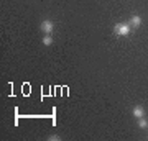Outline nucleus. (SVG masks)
<instances>
[{
  "instance_id": "nucleus-1",
  "label": "nucleus",
  "mask_w": 148,
  "mask_h": 141,
  "mask_svg": "<svg viewBox=\"0 0 148 141\" xmlns=\"http://www.w3.org/2000/svg\"><path fill=\"white\" fill-rule=\"evenodd\" d=\"M114 33H115L117 36H127L128 33H130V25L128 23H117L114 26Z\"/></svg>"
},
{
  "instance_id": "nucleus-2",
  "label": "nucleus",
  "mask_w": 148,
  "mask_h": 141,
  "mask_svg": "<svg viewBox=\"0 0 148 141\" xmlns=\"http://www.w3.org/2000/svg\"><path fill=\"white\" fill-rule=\"evenodd\" d=\"M41 30L46 33V35H51V33H53V30H54V23L51 20H45L41 23Z\"/></svg>"
},
{
  "instance_id": "nucleus-3",
  "label": "nucleus",
  "mask_w": 148,
  "mask_h": 141,
  "mask_svg": "<svg viewBox=\"0 0 148 141\" xmlns=\"http://www.w3.org/2000/svg\"><path fill=\"white\" fill-rule=\"evenodd\" d=\"M132 113L135 118H142V116H145V110H143V107H140V105H135L132 110Z\"/></svg>"
},
{
  "instance_id": "nucleus-4",
  "label": "nucleus",
  "mask_w": 148,
  "mask_h": 141,
  "mask_svg": "<svg viewBox=\"0 0 148 141\" xmlns=\"http://www.w3.org/2000/svg\"><path fill=\"white\" fill-rule=\"evenodd\" d=\"M130 26H135V28H138V26L142 25V18L138 15H133L132 18H130V23H128Z\"/></svg>"
},
{
  "instance_id": "nucleus-5",
  "label": "nucleus",
  "mask_w": 148,
  "mask_h": 141,
  "mask_svg": "<svg viewBox=\"0 0 148 141\" xmlns=\"http://www.w3.org/2000/svg\"><path fill=\"white\" fill-rule=\"evenodd\" d=\"M51 43H53V38H51V35H46V36L43 38V44H45V46H49Z\"/></svg>"
},
{
  "instance_id": "nucleus-6",
  "label": "nucleus",
  "mask_w": 148,
  "mask_h": 141,
  "mask_svg": "<svg viewBox=\"0 0 148 141\" xmlns=\"http://www.w3.org/2000/svg\"><path fill=\"white\" fill-rule=\"evenodd\" d=\"M138 126L140 128H148V121L142 116V118H138Z\"/></svg>"
},
{
  "instance_id": "nucleus-7",
  "label": "nucleus",
  "mask_w": 148,
  "mask_h": 141,
  "mask_svg": "<svg viewBox=\"0 0 148 141\" xmlns=\"http://www.w3.org/2000/svg\"><path fill=\"white\" fill-rule=\"evenodd\" d=\"M49 140H51V141H59L61 138H59L58 135H53V136H49Z\"/></svg>"
}]
</instances>
